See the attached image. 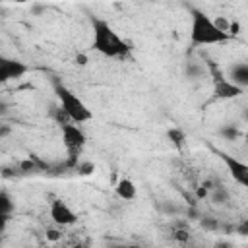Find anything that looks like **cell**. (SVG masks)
I'll return each mask as SVG.
<instances>
[{
  "label": "cell",
  "instance_id": "obj_4",
  "mask_svg": "<svg viewBox=\"0 0 248 248\" xmlns=\"http://www.w3.org/2000/svg\"><path fill=\"white\" fill-rule=\"evenodd\" d=\"M60 132H62V141H64V147L70 155V165L78 167V155L81 153V149L85 147V134L83 130L78 126V122H72V120H66L60 124Z\"/></svg>",
  "mask_w": 248,
  "mask_h": 248
},
{
  "label": "cell",
  "instance_id": "obj_16",
  "mask_svg": "<svg viewBox=\"0 0 248 248\" xmlns=\"http://www.w3.org/2000/svg\"><path fill=\"white\" fill-rule=\"evenodd\" d=\"M16 2H29V0H16Z\"/></svg>",
  "mask_w": 248,
  "mask_h": 248
},
{
  "label": "cell",
  "instance_id": "obj_11",
  "mask_svg": "<svg viewBox=\"0 0 248 248\" xmlns=\"http://www.w3.org/2000/svg\"><path fill=\"white\" fill-rule=\"evenodd\" d=\"M14 211V203H12V198L6 190L0 192V215H2V229L6 225V221L10 219V213Z\"/></svg>",
  "mask_w": 248,
  "mask_h": 248
},
{
  "label": "cell",
  "instance_id": "obj_2",
  "mask_svg": "<svg viewBox=\"0 0 248 248\" xmlns=\"http://www.w3.org/2000/svg\"><path fill=\"white\" fill-rule=\"evenodd\" d=\"M231 33L219 27L215 19H211L203 10L190 6V43L194 46L207 45H223L231 41Z\"/></svg>",
  "mask_w": 248,
  "mask_h": 248
},
{
  "label": "cell",
  "instance_id": "obj_8",
  "mask_svg": "<svg viewBox=\"0 0 248 248\" xmlns=\"http://www.w3.org/2000/svg\"><path fill=\"white\" fill-rule=\"evenodd\" d=\"M27 74V66L16 58H2L0 60V81H10V79H17L21 76Z\"/></svg>",
  "mask_w": 248,
  "mask_h": 248
},
{
  "label": "cell",
  "instance_id": "obj_15",
  "mask_svg": "<svg viewBox=\"0 0 248 248\" xmlns=\"http://www.w3.org/2000/svg\"><path fill=\"white\" fill-rule=\"evenodd\" d=\"M244 140H246V143H248V132H246V136H244Z\"/></svg>",
  "mask_w": 248,
  "mask_h": 248
},
{
  "label": "cell",
  "instance_id": "obj_5",
  "mask_svg": "<svg viewBox=\"0 0 248 248\" xmlns=\"http://www.w3.org/2000/svg\"><path fill=\"white\" fill-rule=\"evenodd\" d=\"M209 70H211V81H213V95L217 99H236L242 95V87L236 85L229 74H223L221 68H217L213 62L209 64Z\"/></svg>",
  "mask_w": 248,
  "mask_h": 248
},
{
  "label": "cell",
  "instance_id": "obj_10",
  "mask_svg": "<svg viewBox=\"0 0 248 248\" xmlns=\"http://www.w3.org/2000/svg\"><path fill=\"white\" fill-rule=\"evenodd\" d=\"M114 192H116V196H118L120 200L130 202V200L136 198V184H134L130 178H120V180L116 182V186H114Z\"/></svg>",
  "mask_w": 248,
  "mask_h": 248
},
{
  "label": "cell",
  "instance_id": "obj_3",
  "mask_svg": "<svg viewBox=\"0 0 248 248\" xmlns=\"http://www.w3.org/2000/svg\"><path fill=\"white\" fill-rule=\"evenodd\" d=\"M52 85H54V95H56V99H58V103H60V110H62V114H64L68 120L78 122V124H83V122H89V120L93 118L91 108H89V107L83 103V99L78 97L70 87H66V85H64L62 81H58V79H54Z\"/></svg>",
  "mask_w": 248,
  "mask_h": 248
},
{
  "label": "cell",
  "instance_id": "obj_9",
  "mask_svg": "<svg viewBox=\"0 0 248 248\" xmlns=\"http://www.w3.org/2000/svg\"><path fill=\"white\" fill-rule=\"evenodd\" d=\"M229 78L236 85H240L242 89L248 87V62H236V64H232L231 70H229Z\"/></svg>",
  "mask_w": 248,
  "mask_h": 248
},
{
  "label": "cell",
  "instance_id": "obj_12",
  "mask_svg": "<svg viewBox=\"0 0 248 248\" xmlns=\"http://www.w3.org/2000/svg\"><path fill=\"white\" fill-rule=\"evenodd\" d=\"M169 138H170V141H172L176 147H182V141H184V134H182V130H178V128L169 130Z\"/></svg>",
  "mask_w": 248,
  "mask_h": 248
},
{
  "label": "cell",
  "instance_id": "obj_6",
  "mask_svg": "<svg viewBox=\"0 0 248 248\" xmlns=\"http://www.w3.org/2000/svg\"><path fill=\"white\" fill-rule=\"evenodd\" d=\"M48 215H50L52 223L58 225V227H70V225H74V223L78 221L76 211H74L64 200H60V198H54V200L50 202V205H48Z\"/></svg>",
  "mask_w": 248,
  "mask_h": 248
},
{
  "label": "cell",
  "instance_id": "obj_1",
  "mask_svg": "<svg viewBox=\"0 0 248 248\" xmlns=\"http://www.w3.org/2000/svg\"><path fill=\"white\" fill-rule=\"evenodd\" d=\"M91 48L107 58H126L132 46L101 17H91Z\"/></svg>",
  "mask_w": 248,
  "mask_h": 248
},
{
  "label": "cell",
  "instance_id": "obj_14",
  "mask_svg": "<svg viewBox=\"0 0 248 248\" xmlns=\"http://www.w3.org/2000/svg\"><path fill=\"white\" fill-rule=\"evenodd\" d=\"M202 225H203L205 229H211V231H215V229H217V223H215V221H211V219H207V217H203V219H202Z\"/></svg>",
  "mask_w": 248,
  "mask_h": 248
},
{
  "label": "cell",
  "instance_id": "obj_13",
  "mask_svg": "<svg viewBox=\"0 0 248 248\" xmlns=\"http://www.w3.org/2000/svg\"><path fill=\"white\" fill-rule=\"evenodd\" d=\"M78 170L81 174H89L93 170V163H83V165H78Z\"/></svg>",
  "mask_w": 248,
  "mask_h": 248
},
{
  "label": "cell",
  "instance_id": "obj_7",
  "mask_svg": "<svg viewBox=\"0 0 248 248\" xmlns=\"http://www.w3.org/2000/svg\"><path fill=\"white\" fill-rule=\"evenodd\" d=\"M217 155L225 163V167H227L229 174L232 176V180L236 184L248 188V163H244V161H240V159H236V157H232V155H229L225 151H217Z\"/></svg>",
  "mask_w": 248,
  "mask_h": 248
}]
</instances>
